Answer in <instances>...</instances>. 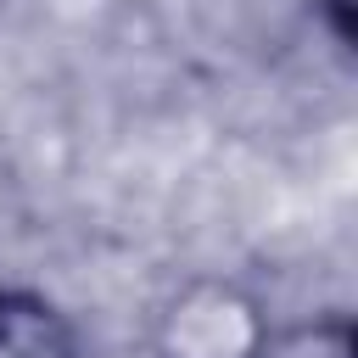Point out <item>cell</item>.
Returning a JSON list of instances; mask_svg holds the SVG:
<instances>
[{"mask_svg":"<svg viewBox=\"0 0 358 358\" xmlns=\"http://www.w3.org/2000/svg\"><path fill=\"white\" fill-rule=\"evenodd\" d=\"M268 336L274 330H268L263 308L241 285L196 280L162 308L157 358H263Z\"/></svg>","mask_w":358,"mask_h":358,"instance_id":"obj_1","label":"cell"},{"mask_svg":"<svg viewBox=\"0 0 358 358\" xmlns=\"http://www.w3.org/2000/svg\"><path fill=\"white\" fill-rule=\"evenodd\" d=\"M0 358H84L78 330L39 291L0 285Z\"/></svg>","mask_w":358,"mask_h":358,"instance_id":"obj_2","label":"cell"},{"mask_svg":"<svg viewBox=\"0 0 358 358\" xmlns=\"http://www.w3.org/2000/svg\"><path fill=\"white\" fill-rule=\"evenodd\" d=\"M330 22H336V34L347 39V0H330Z\"/></svg>","mask_w":358,"mask_h":358,"instance_id":"obj_3","label":"cell"}]
</instances>
